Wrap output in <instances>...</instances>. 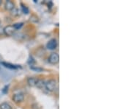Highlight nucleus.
<instances>
[{
  "instance_id": "16",
  "label": "nucleus",
  "mask_w": 132,
  "mask_h": 109,
  "mask_svg": "<svg viewBox=\"0 0 132 109\" xmlns=\"http://www.w3.org/2000/svg\"><path fill=\"white\" fill-rule=\"evenodd\" d=\"M2 5V1H1V0H0V5Z\"/></svg>"
},
{
  "instance_id": "12",
  "label": "nucleus",
  "mask_w": 132,
  "mask_h": 109,
  "mask_svg": "<svg viewBox=\"0 0 132 109\" xmlns=\"http://www.w3.org/2000/svg\"><path fill=\"white\" fill-rule=\"evenodd\" d=\"M21 8H22V11L23 13H25V14H28L29 13V9L27 8V7H26L25 5H24L23 4H21Z\"/></svg>"
},
{
  "instance_id": "17",
  "label": "nucleus",
  "mask_w": 132,
  "mask_h": 109,
  "mask_svg": "<svg viewBox=\"0 0 132 109\" xmlns=\"http://www.w3.org/2000/svg\"><path fill=\"white\" fill-rule=\"evenodd\" d=\"M0 24H1V21H0Z\"/></svg>"
},
{
  "instance_id": "13",
  "label": "nucleus",
  "mask_w": 132,
  "mask_h": 109,
  "mask_svg": "<svg viewBox=\"0 0 132 109\" xmlns=\"http://www.w3.org/2000/svg\"><path fill=\"white\" fill-rule=\"evenodd\" d=\"M11 14L13 15V16H19V10L16 9V8H15L14 9H13L11 10Z\"/></svg>"
},
{
  "instance_id": "8",
  "label": "nucleus",
  "mask_w": 132,
  "mask_h": 109,
  "mask_svg": "<svg viewBox=\"0 0 132 109\" xmlns=\"http://www.w3.org/2000/svg\"><path fill=\"white\" fill-rule=\"evenodd\" d=\"M2 64L6 68H8V69H16L18 68H20V67H19V66L13 65V64H11V63H5V62H2Z\"/></svg>"
},
{
  "instance_id": "14",
  "label": "nucleus",
  "mask_w": 132,
  "mask_h": 109,
  "mask_svg": "<svg viewBox=\"0 0 132 109\" xmlns=\"http://www.w3.org/2000/svg\"><path fill=\"white\" fill-rule=\"evenodd\" d=\"M32 69H33V70H35V71H41L43 70L41 68H38V67H30Z\"/></svg>"
},
{
  "instance_id": "6",
  "label": "nucleus",
  "mask_w": 132,
  "mask_h": 109,
  "mask_svg": "<svg viewBox=\"0 0 132 109\" xmlns=\"http://www.w3.org/2000/svg\"><path fill=\"white\" fill-rule=\"evenodd\" d=\"M5 10H12L13 9H14L15 8V4L13 2H12V1H6V2H5Z\"/></svg>"
},
{
  "instance_id": "15",
  "label": "nucleus",
  "mask_w": 132,
  "mask_h": 109,
  "mask_svg": "<svg viewBox=\"0 0 132 109\" xmlns=\"http://www.w3.org/2000/svg\"><path fill=\"white\" fill-rule=\"evenodd\" d=\"M2 33H3V29H2L0 27V35Z\"/></svg>"
},
{
  "instance_id": "11",
  "label": "nucleus",
  "mask_w": 132,
  "mask_h": 109,
  "mask_svg": "<svg viewBox=\"0 0 132 109\" xmlns=\"http://www.w3.org/2000/svg\"><path fill=\"white\" fill-rule=\"evenodd\" d=\"M23 23L22 22H20V23H16V24H13V26L14 27V28L15 29V30H19V29L21 28V27L23 26Z\"/></svg>"
},
{
  "instance_id": "1",
  "label": "nucleus",
  "mask_w": 132,
  "mask_h": 109,
  "mask_svg": "<svg viewBox=\"0 0 132 109\" xmlns=\"http://www.w3.org/2000/svg\"><path fill=\"white\" fill-rule=\"evenodd\" d=\"M57 85V81H55V80H54V79H51V80L48 81L46 83V84H45V88H46L48 91H54L56 89Z\"/></svg>"
},
{
  "instance_id": "10",
  "label": "nucleus",
  "mask_w": 132,
  "mask_h": 109,
  "mask_svg": "<svg viewBox=\"0 0 132 109\" xmlns=\"http://www.w3.org/2000/svg\"><path fill=\"white\" fill-rule=\"evenodd\" d=\"M0 109H12L11 105L7 103H3L0 105Z\"/></svg>"
},
{
  "instance_id": "5",
  "label": "nucleus",
  "mask_w": 132,
  "mask_h": 109,
  "mask_svg": "<svg viewBox=\"0 0 132 109\" xmlns=\"http://www.w3.org/2000/svg\"><path fill=\"white\" fill-rule=\"evenodd\" d=\"M47 48L50 50H54L57 47V41L56 39L53 38V39H51L47 43Z\"/></svg>"
},
{
  "instance_id": "9",
  "label": "nucleus",
  "mask_w": 132,
  "mask_h": 109,
  "mask_svg": "<svg viewBox=\"0 0 132 109\" xmlns=\"http://www.w3.org/2000/svg\"><path fill=\"white\" fill-rule=\"evenodd\" d=\"M45 84H46V83H45V81H43V80H39L38 79L36 86L38 88H39V89H43V87H45Z\"/></svg>"
},
{
  "instance_id": "7",
  "label": "nucleus",
  "mask_w": 132,
  "mask_h": 109,
  "mask_svg": "<svg viewBox=\"0 0 132 109\" xmlns=\"http://www.w3.org/2000/svg\"><path fill=\"white\" fill-rule=\"evenodd\" d=\"M38 80V79L35 78V77H29L28 79H27V83L29 84V85H30L32 87L36 86Z\"/></svg>"
},
{
  "instance_id": "3",
  "label": "nucleus",
  "mask_w": 132,
  "mask_h": 109,
  "mask_svg": "<svg viewBox=\"0 0 132 109\" xmlns=\"http://www.w3.org/2000/svg\"><path fill=\"white\" fill-rule=\"evenodd\" d=\"M60 61V56L57 52H53L48 57V62L51 64H57Z\"/></svg>"
},
{
  "instance_id": "2",
  "label": "nucleus",
  "mask_w": 132,
  "mask_h": 109,
  "mask_svg": "<svg viewBox=\"0 0 132 109\" xmlns=\"http://www.w3.org/2000/svg\"><path fill=\"white\" fill-rule=\"evenodd\" d=\"M15 32V29L13 25H7L3 28V33L7 36H12L13 35Z\"/></svg>"
},
{
  "instance_id": "4",
  "label": "nucleus",
  "mask_w": 132,
  "mask_h": 109,
  "mask_svg": "<svg viewBox=\"0 0 132 109\" xmlns=\"http://www.w3.org/2000/svg\"><path fill=\"white\" fill-rule=\"evenodd\" d=\"M24 100V95L23 93H18L15 94L13 96V100L14 101L15 103H19L22 102Z\"/></svg>"
}]
</instances>
